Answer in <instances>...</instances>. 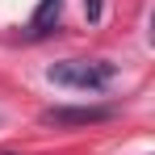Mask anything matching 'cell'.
Returning a JSON list of instances; mask_svg holds the SVG:
<instances>
[{
    "mask_svg": "<svg viewBox=\"0 0 155 155\" xmlns=\"http://www.w3.org/2000/svg\"><path fill=\"white\" fill-rule=\"evenodd\" d=\"M46 80H51V84H63V88H84V92H101L105 84L113 80V63L63 59V63H51V67H46Z\"/></svg>",
    "mask_w": 155,
    "mask_h": 155,
    "instance_id": "cell-1",
    "label": "cell"
},
{
    "mask_svg": "<svg viewBox=\"0 0 155 155\" xmlns=\"http://www.w3.org/2000/svg\"><path fill=\"white\" fill-rule=\"evenodd\" d=\"M109 117H113L109 105H88V109L54 105V109H42V126H97V122H109Z\"/></svg>",
    "mask_w": 155,
    "mask_h": 155,
    "instance_id": "cell-2",
    "label": "cell"
},
{
    "mask_svg": "<svg viewBox=\"0 0 155 155\" xmlns=\"http://www.w3.org/2000/svg\"><path fill=\"white\" fill-rule=\"evenodd\" d=\"M84 13H88V21H101V0H84Z\"/></svg>",
    "mask_w": 155,
    "mask_h": 155,
    "instance_id": "cell-3",
    "label": "cell"
}]
</instances>
